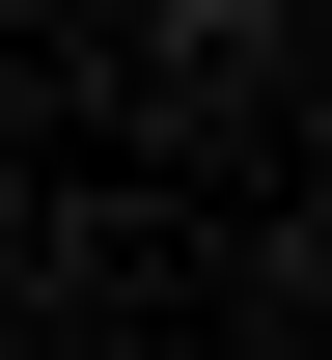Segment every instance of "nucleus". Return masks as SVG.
I'll return each instance as SVG.
<instances>
[{"label":"nucleus","instance_id":"1","mask_svg":"<svg viewBox=\"0 0 332 360\" xmlns=\"http://www.w3.org/2000/svg\"><path fill=\"white\" fill-rule=\"evenodd\" d=\"M194 28H249V0H194Z\"/></svg>","mask_w":332,"mask_h":360}]
</instances>
